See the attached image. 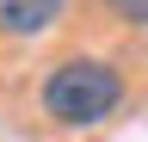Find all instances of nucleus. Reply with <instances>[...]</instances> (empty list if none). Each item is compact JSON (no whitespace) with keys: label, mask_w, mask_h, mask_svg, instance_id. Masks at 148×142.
Segmentation results:
<instances>
[{"label":"nucleus","mask_w":148,"mask_h":142,"mask_svg":"<svg viewBox=\"0 0 148 142\" xmlns=\"http://www.w3.org/2000/svg\"><path fill=\"white\" fill-rule=\"evenodd\" d=\"M37 105L62 130H92V123H105L123 105V74L111 62H99V56H68V62H56L43 74Z\"/></svg>","instance_id":"obj_1"},{"label":"nucleus","mask_w":148,"mask_h":142,"mask_svg":"<svg viewBox=\"0 0 148 142\" xmlns=\"http://www.w3.org/2000/svg\"><path fill=\"white\" fill-rule=\"evenodd\" d=\"M68 0H0V31L6 37H43V31L62 19Z\"/></svg>","instance_id":"obj_2"},{"label":"nucleus","mask_w":148,"mask_h":142,"mask_svg":"<svg viewBox=\"0 0 148 142\" xmlns=\"http://www.w3.org/2000/svg\"><path fill=\"white\" fill-rule=\"evenodd\" d=\"M99 6H105L117 25H136V31H148V0H99Z\"/></svg>","instance_id":"obj_3"}]
</instances>
